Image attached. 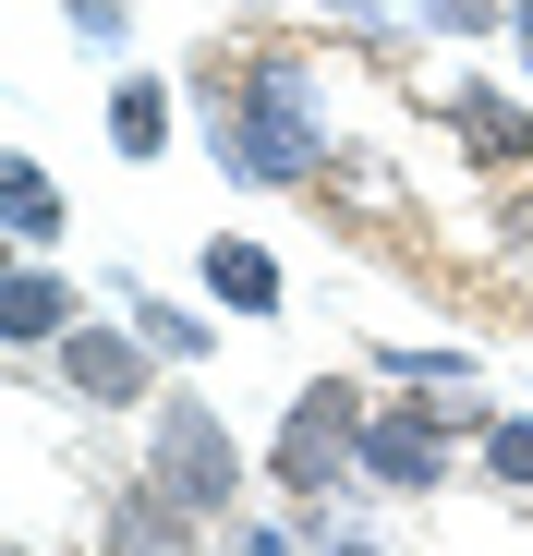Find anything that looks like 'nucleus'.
<instances>
[{
  "label": "nucleus",
  "instance_id": "1",
  "mask_svg": "<svg viewBox=\"0 0 533 556\" xmlns=\"http://www.w3.org/2000/svg\"><path fill=\"white\" fill-rule=\"evenodd\" d=\"M195 110H207V146L231 181L255 194H315L339 169V134L315 110V85L292 49H243V61H195Z\"/></svg>",
  "mask_w": 533,
  "mask_h": 556
},
{
  "label": "nucleus",
  "instance_id": "2",
  "mask_svg": "<svg viewBox=\"0 0 533 556\" xmlns=\"http://www.w3.org/2000/svg\"><path fill=\"white\" fill-rule=\"evenodd\" d=\"M364 376H315L292 412H280V435H266V484H280L292 508H339L351 484H364Z\"/></svg>",
  "mask_w": 533,
  "mask_h": 556
},
{
  "label": "nucleus",
  "instance_id": "3",
  "mask_svg": "<svg viewBox=\"0 0 533 556\" xmlns=\"http://www.w3.org/2000/svg\"><path fill=\"white\" fill-rule=\"evenodd\" d=\"M485 388H424V400H376L364 412V484L376 496H449L461 435H485Z\"/></svg>",
  "mask_w": 533,
  "mask_h": 556
},
{
  "label": "nucleus",
  "instance_id": "4",
  "mask_svg": "<svg viewBox=\"0 0 533 556\" xmlns=\"http://www.w3.org/2000/svg\"><path fill=\"white\" fill-rule=\"evenodd\" d=\"M146 472L183 496L195 520H243V447H231V424H219L195 388H183V400L158 388V412H146Z\"/></svg>",
  "mask_w": 533,
  "mask_h": 556
},
{
  "label": "nucleus",
  "instance_id": "5",
  "mask_svg": "<svg viewBox=\"0 0 533 556\" xmlns=\"http://www.w3.org/2000/svg\"><path fill=\"white\" fill-rule=\"evenodd\" d=\"M49 376L73 388V412H158V339H146V327H110V315H85V327L49 351Z\"/></svg>",
  "mask_w": 533,
  "mask_h": 556
},
{
  "label": "nucleus",
  "instance_id": "6",
  "mask_svg": "<svg viewBox=\"0 0 533 556\" xmlns=\"http://www.w3.org/2000/svg\"><path fill=\"white\" fill-rule=\"evenodd\" d=\"M207 532H219V520H195L158 472H134V484L98 496V556H207Z\"/></svg>",
  "mask_w": 533,
  "mask_h": 556
},
{
  "label": "nucleus",
  "instance_id": "7",
  "mask_svg": "<svg viewBox=\"0 0 533 556\" xmlns=\"http://www.w3.org/2000/svg\"><path fill=\"white\" fill-rule=\"evenodd\" d=\"M73 327H85V291H73L49 254H13V278H0V339H13L25 363H49Z\"/></svg>",
  "mask_w": 533,
  "mask_h": 556
},
{
  "label": "nucleus",
  "instance_id": "8",
  "mask_svg": "<svg viewBox=\"0 0 533 556\" xmlns=\"http://www.w3.org/2000/svg\"><path fill=\"white\" fill-rule=\"evenodd\" d=\"M449 146H461L485 181H521V169H533V110L497 98V85H461V98H449Z\"/></svg>",
  "mask_w": 533,
  "mask_h": 556
},
{
  "label": "nucleus",
  "instance_id": "9",
  "mask_svg": "<svg viewBox=\"0 0 533 556\" xmlns=\"http://www.w3.org/2000/svg\"><path fill=\"white\" fill-rule=\"evenodd\" d=\"M195 278H207V303H231V315H280V254L243 242V230H219L195 254Z\"/></svg>",
  "mask_w": 533,
  "mask_h": 556
},
{
  "label": "nucleus",
  "instance_id": "10",
  "mask_svg": "<svg viewBox=\"0 0 533 556\" xmlns=\"http://www.w3.org/2000/svg\"><path fill=\"white\" fill-rule=\"evenodd\" d=\"M0 218H13V254H49L61 242V181H49V157H0Z\"/></svg>",
  "mask_w": 533,
  "mask_h": 556
},
{
  "label": "nucleus",
  "instance_id": "11",
  "mask_svg": "<svg viewBox=\"0 0 533 556\" xmlns=\"http://www.w3.org/2000/svg\"><path fill=\"white\" fill-rule=\"evenodd\" d=\"M110 146H122L134 169L170 157V85H158V73H122V85H110Z\"/></svg>",
  "mask_w": 533,
  "mask_h": 556
},
{
  "label": "nucleus",
  "instance_id": "12",
  "mask_svg": "<svg viewBox=\"0 0 533 556\" xmlns=\"http://www.w3.org/2000/svg\"><path fill=\"white\" fill-rule=\"evenodd\" d=\"M473 447H485V484H509V496H533V412H497V424H485Z\"/></svg>",
  "mask_w": 533,
  "mask_h": 556
},
{
  "label": "nucleus",
  "instance_id": "13",
  "mask_svg": "<svg viewBox=\"0 0 533 556\" xmlns=\"http://www.w3.org/2000/svg\"><path fill=\"white\" fill-rule=\"evenodd\" d=\"M376 388H473V351H376Z\"/></svg>",
  "mask_w": 533,
  "mask_h": 556
},
{
  "label": "nucleus",
  "instance_id": "14",
  "mask_svg": "<svg viewBox=\"0 0 533 556\" xmlns=\"http://www.w3.org/2000/svg\"><path fill=\"white\" fill-rule=\"evenodd\" d=\"M134 315H146V339H158V363H207V351H219V327L183 315V303H134Z\"/></svg>",
  "mask_w": 533,
  "mask_h": 556
},
{
  "label": "nucleus",
  "instance_id": "15",
  "mask_svg": "<svg viewBox=\"0 0 533 556\" xmlns=\"http://www.w3.org/2000/svg\"><path fill=\"white\" fill-rule=\"evenodd\" d=\"M497 254H509V266H533V169H521V181H497Z\"/></svg>",
  "mask_w": 533,
  "mask_h": 556
},
{
  "label": "nucleus",
  "instance_id": "16",
  "mask_svg": "<svg viewBox=\"0 0 533 556\" xmlns=\"http://www.w3.org/2000/svg\"><path fill=\"white\" fill-rule=\"evenodd\" d=\"M61 25H73L85 49H122V37H134V13H122V0H61Z\"/></svg>",
  "mask_w": 533,
  "mask_h": 556
},
{
  "label": "nucleus",
  "instance_id": "17",
  "mask_svg": "<svg viewBox=\"0 0 533 556\" xmlns=\"http://www.w3.org/2000/svg\"><path fill=\"white\" fill-rule=\"evenodd\" d=\"M207 556H303V544H292L280 520H219V544H207Z\"/></svg>",
  "mask_w": 533,
  "mask_h": 556
},
{
  "label": "nucleus",
  "instance_id": "18",
  "mask_svg": "<svg viewBox=\"0 0 533 556\" xmlns=\"http://www.w3.org/2000/svg\"><path fill=\"white\" fill-rule=\"evenodd\" d=\"M509 37H521V61H533V0H509Z\"/></svg>",
  "mask_w": 533,
  "mask_h": 556
},
{
  "label": "nucleus",
  "instance_id": "19",
  "mask_svg": "<svg viewBox=\"0 0 533 556\" xmlns=\"http://www.w3.org/2000/svg\"><path fill=\"white\" fill-rule=\"evenodd\" d=\"M327 556H388V544H364V532H327Z\"/></svg>",
  "mask_w": 533,
  "mask_h": 556
},
{
  "label": "nucleus",
  "instance_id": "20",
  "mask_svg": "<svg viewBox=\"0 0 533 556\" xmlns=\"http://www.w3.org/2000/svg\"><path fill=\"white\" fill-rule=\"evenodd\" d=\"M13 556H37V544H13Z\"/></svg>",
  "mask_w": 533,
  "mask_h": 556
}]
</instances>
